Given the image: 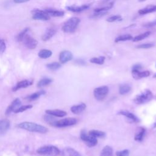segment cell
Wrapping results in <instances>:
<instances>
[{"label":"cell","mask_w":156,"mask_h":156,"mask_svg":"<svg viewBox=\"0 0 156 156\" xmlns=\"http://www.w3.org/2000/svg\"><path fill=\"white\" fill-rule=\"evenodd\" d=\"M30 29L26 27L24 29L16 36L18 41L23 43V44L29 49H34L38 44L37 40L29 34Z\"/></svg>","instance_id":"cell-1"},{"label":"cell","mask_w":156,"mask_h":156,"mask_svg":"<svg viewBox=\"0 0 156 156\" xmlns=\"http://www.w3.org/2000/svg\"><path fill=\"white\" fill-rule=\"evenodd\" d=\"M18 127L22 129L32 132H37L40 133H45L48 131L47 127L37 124L33 122H28L25 121L21 122L18 124Z\"/></svg>","instance_id":"cell-2"},{"label":"cell","mask_w":156,"mask_h":156,"mask_svg":"<svg viewBox=\"0 0 156 156\" xmlns=\"http://www.w3.org/2000/svg\"><path fill=\"white\" fill-rule=\"evenodd\" d=\"M80 22V20L77 17L70 18L63 23L62 27V30L65 33H73L76 30Z\"/></svg>","instance_id":"cell-3"},{"label":"cell","mask_w":156,"mask_h":156,"mask_svg":"<svg viewBox=\"0 0 156 156\" xmlns=\"http://www.w3.org/2000/svg\"><path fill=\"white\" fill-rule=\"evenodd\" d=\"M37 153L42 156H58L60 151L56 146L47 145L39 147L37 150Z\"/></svg>","instance_id":"cell-4"},{"label":"cell","mask_w":156,"mask_h":156,"mask_svg":"<svg viewBox=\"0 0 156 156\" xmlns=\"http://www.w3.org/2000/svg\"><path fill=\"white\" fill-rule=\"evenodd\" d=\"M153 98V94L149 90H145L141 93L136 95L133 99V101L136 104L141 105L147 103L152 100Z\"/></svg>","instance_id":"cell-5"},{"label":"cell","mask_w":156,"mask_h":156,"mask_svg":"<svg viewBox=\"0 0 156 156\" xmlns=\"http://www.w3.org/2000/svg\"><path fill=\"white\" fill-rule=\"evenodd\" d=\"M80 139L89 147H94L98 144L97 138L90 135L88 133H87L84 130H82L80 132Z\"/></svg>","instance_id":"cell-6"},{"label":"cell","mask_w":156,"mask_h":156,"mask_svg":"<svg viewBox=\"0 0 156 156\" xmlns=\"http://www.w3.org/2000/svg\"><path fill=\"white\" fill-rule=\"evenodd\" d=\"M108 87L105 85L97 87L93 90L94 97L98 101H102L108 94Z\"/></svg>","instance_id":"cell-7"},{"label":"cell","mask_w":156,"mask_h":156,"mask_svg":"<svg viewBox=\"0 0 156 156\" xmlns=\"http://www.w3.org/2000/svg\"><path fill=\"white\" fill-rule=\"evenodd\" d=\"M77 122V120L75 118H66L60 120H56L53 126L56 127H65L73 126Z\"/></svg>","instance_id":"cell-8"},{"label":"cell","mask_w":156,"mask_h":156,"mask_svg":"<svg viewBox=\"0 0 156 156\" xmlns=\"http://www.w3.org/2000/svg\"><path fill=\"white\" fill-rule=\"evenodd\" d=\"M31 13L32 19L35 20L48 21L50 19V16L44 10L35 9L31 11Z\"/></svg>","instance_id":"cell-9"},{"label":"cell","mask_w":156,"mask_h":156,"mask_svg":"<svg viewBox=\"0 0 156 156\" xmlns=\"http://www.w3.org/2000/svg\"><path fill=\"white\" fill-rule=\"evenodd\" d=\"M113 6V2L110 3L108 5L105 7H98L94 9V13L91 16V18H98L104 15L109 10H110Z\"/></svg>","instance_id":"cell-10"},{"label":"cell","mask_w":156,"mask_h":156,"mask_svg":"<svg viewBox=\"0 0 156 156\" xmlns=\"http://www.w3.org/2000/svg\"><path fill=\"white\" fill-rule=\"evenodd\" d=\"M21 105V101L19 98H15L11 104L7 108L5 114L7 115H10L12 112H15V111Z\"/></svg>","instance_id":"cell-11"},{"label":"cell","mask_w":156,"mask_h":156,"mask_svg":"<svg viewBox=\"0 0 156 156\" xmlns=\"http://www.w3.org/2000/svg\"><path fill=\"white\" fill-rule=\"evenodd\" d=\"M34 83V81L32 79H25L22 80L20 82H18L12 88L13 91H16L20 89L21 88H27L30 85H32Z\"/></svg>","instance_id":"cell-12"},{"label":"cell","mask_w":156,"mask_h":156,"mask_svg":"<svg viewBox=\"0 0 156 156\" xmlns=\"http://www.w3.org/2000/svg\"><path fill=\"white\" fill-rule=\"evenodd\" d=\"M90 6H91L90 4H82L81 5H69V6L66 7V9L68 10L71 11L72 12L78 13V12H80L85 10H87L90 7Z\"/></svg>","instance_id":"cell-13"},{"label":"cell","mask_w":156,"mask_h":156,"mask_svg":"<svg viewBox=\"0 0 156 156\" xmlns=\"http://www.w3.org/2000/svg\"><path fill=\"white\" fill-rule=\"evenodd\" d=\"M73 54L67 50L62 51L59 54V60L62 63H65L73 59Z\"/></svg>","instance_id":"cell-14"},{"label":"cell","mask_w":156,"mask_h":156,"mask_svg":"<svg viewBox=\"0 0 156 156\" xmlns=\"http://www.w3.org/2000/svg\"><path fill=\"white\" fill-rule=\"evenodd\" d=\"M151 73L149 71H140V70L136 69H132V76L134 79L138 80L142 78L147 77L150 76Z\"/></svg>","instance_id":"cell-15"},{"label":"cell","mask_w":156,"mask_h":156,"mask_svg":"<svg viewBox=\"0 0 156 156\" xmlns=\"http://www.w3.org/2000/svg\"><path fill=\"white\" fill-rule=\"evenodd\" d=\"M10 122L7 119H2L0 120V135L5 134L9 129Z\"/></svg>","instance_id":"cell-16"},{"label":"cell","mask_w":156,"mask_h":156,"mask_svg":"<svg viewBox=\"0 0 156 156\" xmlns=\"http://www.w3.org/2000/svg\"><path fill=\"white\" fill-rule=\"evenodd\" d=\"M57 30L54 27H49L46 30V31L44 32L41 37L42 40L46 41L49 40H50L56 33Z\"/></svg>","instance_id":"cell-17"},{"label":"cell","mask_w":156,"mask_h":156,"mask_svg":"<svg viewBox=\"0 0 156 156\" xmlns=\"http://www.w3.org/2000/svg\"><path fill=\"white\" fill-rule=\"evenodd\" d=\"M119 115H122L126 116L127 119H129L131 122H138L140 121V119L132 113L127 111V110H121L118 112Z\"/></svg>","instance_id":"cell-18"},{"label":"cell","mask_w":156,"mask_h":156,"mask_svg":"<svg viewBox=\"0 0 156 156\" xmlns=\"http://www.w3.org/2000/svg\"><path fill=\"white\" fill-rule=\"evenodd\" d=\"M50 16H54V17H61L63 16L65 14V12L61 10H57L55 9H45L44 10Z\"/></svg>","instance_id":"cell-19"},{"label":"cell","mask_w":156,"mask_h":156,"mask_svg":"<svg viewBox=\"0 0 156 156\" xmlns=\"http://www.w3.org/2000/svg\"><path fill=\"white\" fill-rule=\"evenodd\" d=\"M45 112L48 115H50L56 117H63L66 116L67 114V113L65 111L61 110L59 109H48L46 110Z\"/></svg>","instance_id":"cell-20"},{"label":"cell","mask_w":156,"mask_h":156,"mask_svg":"<svg viewBox=\"0 0 156 156\" xmlns=\"http://www.w3.org/2000/svg\"><path fill=\"white\" fill-rule=\"evenodd\" d=\"M63 156H81V154L74 149L69 147H65L62 152Z\"/></svg>","instance_id":"cell-21"},{"label":"cell","mask_w":156,"mask_h":156,"mask_svg":"<svg viewBox=\"0 0 156 156\" xmlns=\"http://www.w3.org/2000/svg\"><path fill=\"white\" fill-rule=\"evenodd\" d=\"M86 108V104L84 103H80L79 104L74 105L71 107V111L73 113L79 115L82 113Z\"/></svg>","instance_id":"cell-22"},{"label":"cell","mask_w":156,"mask_h":156,"mask_svg":"<svg viewBox=\"0 0 156 156\" xmlns=\"http://www.w3.org/2000/svg\"><path fill=\"white\" fill-rule=\"evenodd\" d=\"M156 12V5H153V4H150L145 7L141 9L138 10V13L140 15H146L148 13H151L152 12Z\"/></svg>","instance_id":"cell-23"},{"label":"cell","mask_w":156,"mask_h":156,"mask_svg":"<svg viewBox=\"0 0 156 156\" xmlns=\"http://www.w3.org/2000/svg\"><path fill=\"white\" fill-rule=\"evenodd\" d=\"M145 132H146V129L144 127H139L135 134L134 140L137 141H142L143 140V137L144 136Z\"/></svg>","instance_id":"cell-24"},{"label":"cell","mask_w":156,"mask_h":156,"mask_svg":"<svg viewBox=\"0 0 156 156\" xmlns=\"http://www.w3.org/2000/svg\"><path fill=\"white\" fill-rule=\"evenodd\" d=\"M46 93L45 91L43 90H40L38 92H35V93H34L30 95H28L26 97V99L28 101H34V100H36L37 99H38L41 95H43Z\"/></svg>","instance_id":"cell-25"},{"label":"cell","mask_w":156,"mask_h":156,"mask_svg":"<svg viewBox=\"0 0 156 156\" xmlns=\"http://www.w3.org/2000/svg\"><path fill=\"white\" fill-rule=\"evenodd\" d=\"M131 86L127 83H124L119 85V93L121 95L127 94L131 90Z\"/></svg>","instance_id":"cell-26"},{"label":"cell","mask_w":156,"mask_h":156,"mask_svg":"<svg viewBox=\"0 0 156 156\" xmlns=\"http://www.w3.org/2000/svg\"><path fill=\"white\" fill-rule=\"evenodd\" d=\"M52 52L51 51L46 49H43L39 51L38 55L41 58L46 59L50 57L52 55Z\"/></svg>","instance_id":"cell-27"},{"label":"cell","mask_w":156,"mask_h":156,"mask_svg":"<svg viewBox=\"0 0 156 156\" xmlns=\"http://www.w3.org/2000/svg\"><path fill=\"white\" fill-rule=\"evenodd\" d=\"M100 156H113L112 147L110 146H104L101 151Z\"/></svg>","instance_id":"cell-28"},{"label":"cell","mask_w":156,"mask_h":156,"mask_svg":"<svg viewBox=\"0 0 156 156\" xmlns=\"http://www.w3.org/2000/svg\"><path fill=\"white\" fill-rule=\"evenodd\" d=\"M151 31H146V32H144V33H142V34H139V35H136V36L133 37V38H132V40L133 42H138V41H141V40H143V39H144V38L148 37L151 35Z\"/></svg>","instance_id":"cell-29"},{"label":"cell","mask_w":156,"mask_h":156,"mask_svg":"<svg viewBox=\"0 0 156 156\" xmlns=\"http://www.w3.org/2000/svg\"><path fill=\"white\" fill-rule=\"evenodd\" d=\"M132 38H133V37L130 34H123V35H121L117 37L115 39V42L118 43L120 41H126L132 40Z\"/></svg>","instance_id":"cell-30"},{"label":"cell","mask_w":156,"mask_h":156,"mask_svg":"<svg viewBox=\"0 0 156 156\" xmlns=\"http://www.w3.org/2000/svg\"><path fill=\"white\" fill-rule=\"evenodd\" d=\"M52 82V79H51L50 78L44 77L38 81V82L37 83V87L38 88H42L43 87L49 85Z\"/></svg>","instance_id":"cell-31"},{"label":"cell","mask_w":156,"mask_h":156,"mask_svg":"<svg viewBox=\"0 0 156 156\" xmlns=\"http://www.w3.org/2000/svg\"><path fill=\"white\" fill-rule=\"evenodd\" d=\"M105 57L104 56H99L98 57H92L90 58V62L92 63L98 64V65H102L105 62Z\"/></svg>","instance_id":"cell-32"},{"label":"cell","mask_w":156,"mask_h":156,"mask_svg":"<svg viewBox=\"0 0 156 156\" xmlns=\"http://www.w3.org/2000/svg\"><path fill=\"white\" fill-rule=\"evenodd\" d=\"M88 133L96 138H104L105 136V132L98 130H91L88 132Z\"/></svg>","instance_id":"cell-33"},{"label":"cell","mask_w":156,"mask_h":156,"mask_svg":"<svg viewBox=\"0 0 156 156\" xmlns=\"http://www.w3.org/2000/svg\"><path fill=\"white\" fill-rule=\"evenodd\" d=\"M46 67L50 70H57L61 67V64L58 62H52L46 65Z\"/></svg>","instance_id":"cell-34"},{"label":"cell","mask_w":156,"mask_h":156,"mask_svg":"<svg viewBox=\"0 0 156 156\" xmlns=\"http://www.w3.org/2000/svg\"><path fill=\"white\" fill-rule=\"evenodd\" d=\"M122 20V17L119 15H112L108 18H107L106 21L109 23H113L115 21H118Z\"/></svg>","instance_id":"cell-35"},{"label":"cell","mask_w":156,"mask_h":156,"mask_svg":"<svg viewBox=\"0 0 156 156\" xmlns=\"http://www.w3.org/2000/svg\"><path fill=\"white\" fill-rule=\"evenodd\" d=\"M32 105H21L18 108H17L15 111V113H21L23 112H24L28 109L32 108Z\"/></svg>","instance_id":"cell-36"},{"label":"cell","mask_w":156,"mask_h":156,"mask_svg":"<svg viewBox=\"0 0 156 156\" xmlns=\"http://www.w3.org/2000/svg\"><path fill=\"white\" fill-rule=\"evenodd\" d=\"M44 120H45L49 124H50L51 126H53L54 122L56 121V119H55V118L53 117V116L47 114V115H46V116H44Z\"/></svg>","instance_id":"cell-37"},{"label":"cell","mask_w":156,"mask_h":156,"mask_svg":"<svg viewBox=\"0 0 156 156\" xmlns=\"http://www.w3.org/2000/svg\"><path fill=\"white\" fill-rule=\"evenodd\" d=\"M154 46V44L153 43H144V44H141L140 45H138L136 48L138 49H149Z\"/></svg>","instance_id":"cell-38"},{"label":"cell","mask_w":156,"mask_h":156,"mask_svg":"<svg viewBox=\"0 0 156 156\" xmlns=\"http://www.w3.org/2000/svg\"><path fill=\"white\" fill-rule=\"evenodd\" d=\"M116 156H129V151L128 149H124L122 151H117L116 152Z\"/></svg>","instance_id":"cell-39"},{"label":"cell","mask_w":156,"mask_h":156,"mask_svg":"<svg viewBox=\"0 0 156 156\" xmlns=\"http://www.w3.org/2000/svg\"><path fill=\"white\" fill-rule=\"evenodd\" d=\"M6 49V44L4 40L0 38V55L2 54Z\"/></svg>","instance_id":"cell-40"},{"label":"cell","mask_w":156,"mask_h":156,"mask_svg":"<svg viewBox=\"0 0 156 156\" xmlns=\"http://www.w3.org/2000/svg\"><path fill=\"white\" fill-rule=\"evenodd\" d=\"M144 27L146 28H150V27H152L155 26H156V20L153 21H151V22H148L147 23H145L143 25Z\"/></svg>","instance_id":"cell-41"},{"label":"cell","mask_w":156,"mask_h":156,"mask_svg":"<svg viewBox=\"0 0 156 156\" xmlns=\"http://www.w3.org/2000/svg\"><path fill=\"white\" fill-rule=\"evenodd\" d=\"M141 69H142V66L139 63L134 65L132 68V69H136V70H141Z\"/></svg>","instance_id":"cell-42"},{"label":"cell","mask_w":156,"mask_h":156,"mask_svg":"<svg viewBox=\"0 0 156 156\" xmlns=\"http://www.w3.org/2000/svg\"><path fill=\"white\" fill-rule=\"evenodd\" d=\"M30 0H13V2L16 4H21V3H24L29 1Z\"/></svg>","instance_id":"cell-43"},{"label":"cell","mask_w":156,"mask_h":156,"mask_svg":"<svg viewBox=\"0 0 156 156\" xmlns=\"http://www.w3.org/2000/svg\"><path fill=\"white\" fill-rule=\"evenodd\" d=\"M77 62H78V63H79V65H85V62H84L82 60H77Z\"/></svg>","instance_id":"cell-44"},{"label":"cell","mask_w":156,"mask_h":156,"mask_svg":"<svg viewBox=\"0 0 156 156\" xmlns=\"http://www.w3.org/2000/svg\"><path fill=\"white\" fill-rule=\"evenodd\" d=\"M153 127H154V128H155V127H156V122H155V123H154V126H153Z\"/></svg>","instance_id":"cell-45"},{"label":"cell","mask_w":156,"mask_h":156,"mask_svg":"<svg viewBox=\"0 0 156 156\" xmlns=\"http://www.w3.org/2000/svg\"><path fill=\"white\" fill-rule=\"evenodd\" d=\"M140 2H143V1H145L146 0H138Z\"/></svg>","instance_id":"cell-46"},{"label":"cell","mask_w":156,"mask_h":156,"mask_svg":"<svg viewBox=\"0 0 156 156\" xmlns=\"http://www.w3.org/2000/svg\"><path fill=\"white\" fill-rule=\"evenodd\" d=\"M153 77H154V78H156V73L154 75V76H153Z\"/></svg>","instance_id":"cell-47"},{"label":"cell","mask_w":156,"mask_h":156,"mask_svg":"<svg viewBox=\"0 0 156 156\" xmlns=\"http://www.w3.org/2000/svg\"><path fill=\"white\" fill-rule=\"evenodd\" d=\"M108 1H109V0H104V2H107Z\"/></svg>","instance_id":"cell-48"}]
</instances>
